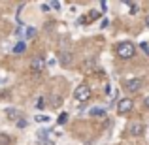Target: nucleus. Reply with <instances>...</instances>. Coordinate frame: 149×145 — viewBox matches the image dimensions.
I'll list each match as a JSON object with an SVG mask.
<instances>
[{"label": "nucleus", "mask_w": 149, "mask_h": 145, "mask_svg": "<svg viewBox=\"0 0 149 145\" xmlns=\"http://www.w3.org/2000/svg\"><path fill=\"white\" fill-rule=\"evenodd\" d=\"M136 55V47L134 44H130V42H123V44L117 45V57L123 58V60H128V58H132Z\"/></svg>", "instance_id": "obj_1"}, {"label": "nucleus", "mask_w": 149, "mask_h": 145, "mask_svg": "<svg viewBox=\"0 0 149 145\" xmlns=\"http://www.w3.org/2000/svg\"><path fill=\"white\" fill-rule=\"evenodd\" d=\"M91 89H89V85H77V89L74 91V98H76L77 102H89L91 100Z\"/></svg>", "instance_id": "obj_2"}, {"label": "nucleus", "mask_w": 149, "mask_h": 145, "mask_svg": "<svg viewBox=\"0 0 149 145\" xmlns=\"http://www.w3.org/2000/svg\"><path fill=\"white\" fill-rule=\"evenodd\" d=\"M132 108H134V102L130 98H123V100L117 102V113L119 115H127L128 111H132Z\"/></svg>", "instance_id": "obj_3"}, {"label": "nucleus", "mask_w": 149, "mask_h": 145, "mask_svg": "<svg viewBox=\"0 0 149 145\" xmlns=\"http://www.w3.org/2000/svg\"><path fill=\"white\" fill-rule=\"evenodd\" d=\"M143 130H146V126H143L142 121H132V123L128 124V134L130 136H142Z\"/></svg>", "instance_id": "obj_4"}, {"label": "nucleus", "mask_w": 149, "mask_h": 145, "mask_svg": "<svg viewBox=\"0 0 149 145\" xmlns=\"http://www.w3.org/2000/svg\"><path fill=\"white\" fill-rule=\"evenodd\" d=\"M30 68H32L34 74H42V72L45 70V58H44V57H34Z\"/></svg>", "instance_id": "obj_5"}, {"label": "nucleus", "mask_w": 149, "mask_h": 145, "mask_svg": "<svg viewBox=\"0 0 149 145\" xmlns=\"http://www.w3.org/2000/svg\"><path fill=\"white\" fill-rule=\"evenodd\" d=\"M58 62H61V66H64V68L72 66V62H74V53H70V51H62V53L58 55Z\"/></svg>", "instance_id": "obj_6"}, {"label": "nucleus", "mask_w": 149, "mask_h": 145, "mask_svg": "<svg viewBox=\"0 0 149 145\" xmlns=\"http://www.w3.org/2000/svg\"><path fill=\"white\" fill-rule=\"evenodd\" d=\"M140 87H142V79H128V81H125V89H128L130 92H136V91H140Z\"/></svg>", "instance_id": "obj_7"}, {"label": "nucleus", "mask_w": 149, "mask_h": 145, "mask_svg": "<svg viewBox=\"0 0 149 145\" xmlns=\"http://www.w3.org/2000/svg\"><path fill=\"white\" fill-rule=\"evenodd\" d=\"M100 11H95V10H93V11H89V15H87V17H81L79 19V23H83V25H85V23H91V21H96V19H100Z\"/></svg>", "instance_id": "obj_8"}, {"label": "nucleus", "mask_w": 149, "mask_h": 145, "mask_svg": "<svg viewBox=\"0 0 149 145\" xmlns=\"http://www.w3.org/2000/svg\"><path fill=\"white\" fill-rule=\"evenodd\" d=\"M25 49H26V44H25V42H17V44L13 45V53H15V55L25 53Z\"/></svg>", "instance_id": "obj_9"}, {"label": "nucleus", "mask_w": 149, "mask_h": 145, "mask_svg": "<svg viewBox=\"0 0 149 145\" xmlns=\"http://www.w3.org/2000/svg\"><path fill=\"white\" fill-rule=\"evenodd\" d=\"M11 143V138L8 134H0V145H10Z\"/></svg>", "instance_id": "obj_10"}, {"label": "nucleus", "mask_w": 149, "mask_h": 145, "mask_svg": "<svg viewBox=\"0 0 149 145\" xmlns=\"http://www.w3.org/2000/svg\"><path fill=\"white\" fill-rule=\"evenodd\" d=\"M127 6H128V10H130V15H136V13H138V4L127 2Z\"/></svg>", "instance_id": "obj_11"}, {"label": "nucleus", "mask_w": 149, "mask_h": 145, "mask_svg": "<svg viewBox=\"0 0 149 145\" xmlns=\"http://www.w3.org/2000/svg\"><path fill=\"white\" fill-rule=\"evenodd\" d=\"M106 94H108L109 98H115V94H117V92H115V89H113V87H111L109 83L106 85Z\"/></svg>", "instance_id": "obj_12"}, {"label": "nucleus", "mask_w": 149, "mask_h": 145, "mask_svg": "<svg viewBox=\"0 0 149 145\" xmlns=\"http://www.w3.org/2000/svg\"><path fill=\"white\" fill-rule=\"evenodd\" d=\"M34 121H36V123H49V117L47 115H36Z\"/></svg>", "instance_id": "obj_13"}, {"label": "nucleus", "mask_w": 149, "mask_h": 145, "mask_svg": "<svg viewBox=\"0 0 149 145\" xmlns=\"http://www.w3.org/2000/svg\"><path fill=\"white\" fill-rule=\"evenodd\" d=\"M91 115H95V117H104V109L95 108V109H91Z\"/></svg>", "instance_id": "obj_14"}, {"label": "nucleus", "mask_w": 149, "mask_h": 145, "mask_svg": "<svg viewBox=\"0 0 149 145\" xmlns=\"http://www.w3.org/2000/svg\"><path fill=\"white\" fill-rule=\"evenodd\" d=\"M66 121H68V113H61V115H58V119H57V123L58 124H64Z\"/></svg>", "instance_id": "obj_15"}, {"label": "nucleus", "mask_w": 149, "mask_h": 145, "mask_svg": "<svg viewBox=\"0 0 149 145\" xmlns=\"http://www.w3.org/2000/svg\"><path fill=\"white\" fill-rule=\"evenodd\" d=\"M36 108L38 109H44L45 108V98H42V96L38 98V100H36Z\"/></svg>", "instance_id": "obj_16"}, {"label": "nucleus", "mask_w": 149, "mask_h": 145, "mask_svg": "<svg viewBox=\"0 0 149 145\" xmlns=\"http://www.w3.org/2000/svg\"><path fill=\"white\" fill-rule=\"evenodd\" d=\"M58 104H61V96H51V105L58 108Z\"/></svg>", "instance_id": "obj_17"}, {"label": "nucleus", "mask_w": 149, "mask_h": 145, "mask_svg": "<svg viewBox=\"0 0 149 145\" xmlns=\"http://www.w3.org/2000/svg\"><path fill=\"white\" fill-rule=\"evenodd\" d=\"M32 36H36V28H34V26H29V28H26V38H32Z\"/></svg>", "instance_id": "obj_18"}, {"label": "nucleus", "mask_w": 149, "mask_h": 145, "mask_svg": "<svg viewBox=\"0 0 149 145\" xmlns=\"http://www.w3.org/2000/svg\"><path fill=\"white\" fill-rule=\"evenodd\" d=\"M38 138L40 139H47V130H40L38 132Z\"/></svg>", "instance_id": "obj_19"}, {"label": "nucleus", "mask_w": 149, "mask_h": 145, "mask_svg": "<svg viewBox=\"0 0 149 145\" xmlns=\"http://www.w3.org/2000/svg\"><path fill=\"white\" fill-rule=\"evenodd\" d=\"M51 8H55V10H61V2H51Z\"/></svg>", "instance_id": "obj_20"}, {"label": "nucleus", "mask_w": 149, "mask_h": 145, "mask_svg": "<svg viewBox=\"0 0 149 145\" xmlns=\"http://www.w3.org/2000/svg\"><path fill=\"white\" fill-rule=\"evenodd\" d=\"M142 51H143V53H149V47H147V44H146V42L142 44Z\"/></svg>", "instance_id": "obj_21"}, {"label": "nucleus", "mask_w": 149, "mask_h": 145, "mask_svg": "<svg viewBox=\"0 0 149 145\" xmlns=\"http://www.w3.org/2000/svg\"><path fill=\"white\" fill-rule=\"evenodd\" d=\"M49 8H51V4H42V10L44 11H49Z\"/></svg>", "instance_id": "obj_22"}, {"label": "nucleus", "mask_w": 149, "mask_h": 145, "mask_svg": "<svg viewBox=\"0 0 149 145\" xmlns=\"http://www.w3.org/2000/svg\"><path fill=\"white\" fill-rule=\"evenodd\" d=\"M108 25H109V21H108V19H104V21H102V28H108Z\"/></svg>", "instance_id": "obj_23"}, {"label": "nucleus", "mask_w": 149, "mask_h": 145, "mask_svg": "<svg viewBox=\"0 0 149 145\" xmlns=\"http://www.w3.org/2000/svg\"><path fill=\"white\" fill-rule=\"evenodd\" d=\"M15 115H17V113H15L13 109H8V117H15Z\"/></svg>", "instance_id": "obj_24"}, {"label": "nucleus", "mask_w": 149, "mask_h": 145, "mask_svg": "<svg viewBox=\"0 0 149 145\" xmlns=\"http://www.w3.org/2000/svg\"><path fill=\"white\" fill-rule=\"evenodd\" d=\"M143 104H146V108L149 109V96H146V100H143Z\"/></svg>", "instance_id": "obj_25"}, {"label": "nucleus", "mask_w": 149, "mask_h": 145, "mask_svg": "<svg viewBox=\"0 0 149 145\" xmlns=\"http://www.w3.org/2000/svg\"><path fill=\"white\" fill-rule=\"evenodd\" d=\"M146 26H147V28H149V15H147V17H146Z\"/></svg>", "instance_id": "obj_26"}]
</instances>
